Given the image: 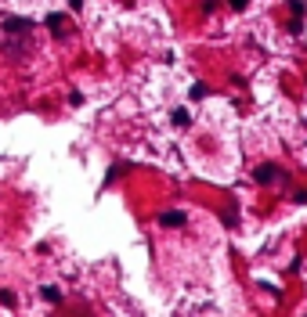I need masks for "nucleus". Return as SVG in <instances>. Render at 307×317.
Segmentation results:
<instances>
[{
    "mask_svg": "<svg viewBox=\"0 0 307 317\" xmlns=\"http://www.w3.org/2000/svg\"><path fill=\"white\" fill-rule=\"evenodd\" d=\"M47 29L54 33V36H65V18L54 11V15H47Z\"/></svg>",
    "mask_w": 307,
    "mask_h": 317,
    "instance_id": "obj_4",
    "label": "nucleus"
},
{
    "mask_svg": "<svg viewBox=\"0 0 307 317\" xmlns=\"http://www.w3.org/2000/svg\"><path fill=\"white\" fill-rule=\"evenodd\" d=\"M29 29H33V22H29V18H18V15L4 18V33H15V36H18V33H29Z\"/></svg>",
    "mask_w": 307,
    "mask_h": 317,
    "instance_id": "obj_2",
    "label": "nucleus"
},
{
    "mask_svg": "<svg viewBox=\"0 0 307 317\" xmlns=\"http://www.w3.org/2000/svg\"><path fill=\"white\" fill-rule=\"evenodd\" d=\"M228 4H232L235 11H242V8H249V0H228Z\"/></svg>",
    "mask_w": 307,
    "mask_h": 317,
    "instance_id": "obj_11",
    "label": "nucleus"
},
{
    "mask_svg": "<svg viewBox=\"0 0 307 317\" xmlns=\"http://www.w3.org/2000/svg\"><path fill=\"white\" fill-rule=\"evenodd\" d=\"M159 224H163V227H181V224H184V213H181V209H170V213L159 216Z\"/></svg>",
    "mask_w": 307,
    "mask_h": 317,
    "instance_id": "obj_3",
    "label": "nucleus"
},
{
    "mask_svg": "<svg viewBox=\"0 0 307 317\" xmlns=\"http://www.w3.org/2000/svg\"><path fill=\"white\" fill-rule=\"evenodd\" d=\"M278 177H282V173H278L271 163H267V166H257V170H253V180H257V184H275Z\"/></svg>",
    "mask_w": 307,
    "mask_h": 317,
    "instance_id": "obj_1",
    "label": "nucleus"
},
{
    "mask_svg": "<svg viewBox=\"0 0 307 317\" xmlns=\"http://www.w3.org/2000/svg\"><path fill=\"white\" fill-rule=\"evenodd\" d=\"M0 303H4V306H15V292H0Z\"/></svg>",
    "mask_w": 307,
    "mask_h": 317,
    "instance_id": "obj_10",
    "label": "nucleus"
},
{
    "mask_svg": "<svg viewBox=\"0 0 307 317\" xmlns=\"http://www.w3.org/2000/svg\"><path fill=\"white\" fill-rule=\"evenodd\" d=\"M170 119H174V126H188V119H191V115H188L184 108H177V112H174Z\"/></svg>",
    "mask_w": 307,
    "mask_h": 317,
    "instance_id": "obj_6",
    "label": "nucleus"
},
{
    "mask_svg": "<svg viewBox=\"0 0 307 317\" xmlns=\"http://www.w3.org/2000/svg\"><path fill=\"white\" fill-rule=\"evenodd\" d=\"M69 4H72V8H76V11H80V8H83V0H69Z\"/></svg>",
    "mask_w": 307,
    "mask_h": 317,
    "instance_id": "obj_12",
    "label": "nucleus"
},
{
    "mask_svg": "<svg viewBox=\"0 0 307 317\" xmlns=\"http://www.w3.org/2000/svg\"><path fill=\"white\" fill-rule=\"evenodd\" d=\"M123 170H127V163H116V166H112V170H108V173H105V180H108V184H112V180H116V177H120V173H123Z\"/></svg>",
    "mask_w": 307,
    "mask_h": 317,
    "instance_id": "obj_8",
    "label": "nucleus"
},
{
    "mask_svg": "<svg viewBox=\"0 0 307 317\" xmlns=\"http://www.w3.org/2000/svg\"><path fill=\"white\" fill-rule=\"evenodd\" d=\"M289 15H296V18L303 15V0H289Z\"/></svg>",
    "mask_w": 307,
    "mask_h": 317,
    "instance_id": "obj_9",
    "label": "nucleus"
},
{
    "mask_svg": "<svg viewBox=\"0 0 307 317\" xmlns=\"http://www.w3.org/2000/svg\"><path fill=\"white\" fill-rule=\"evenodd\" d=\"M44 299H47V303H62V292H58L54 285H44Z\"/></svg>",
    "mask_w": 307,
    "mask_h": 317,
    "instance_id": "obj_5",
    "label": "nucleus"
},
{
    "mask_svg": "<svg viewBox=\"0 0 307 317\" xmlns=\"http://www.w3.org/2000/svg\"><path fill=\"white\" fill-rule=\"evenodd\" d=\"M188 94H191V101H203V98H206V87H203V83H191Z\"/></svg>",
    "mask_w": 307,
    "mask_h": 317,
    "instance_id": "obj_7",
    "label": "nucleus"
}]
</instances>
